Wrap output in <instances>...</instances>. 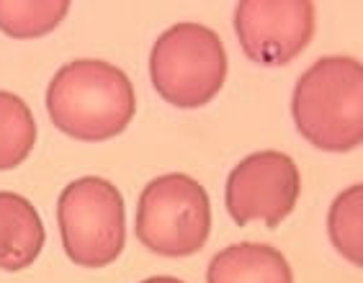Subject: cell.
<instances>
[{
	"mask_svg": "<svg viewBox=\"0 0 363 283\" xmlns=\"http://www.w3.org/2000/svg\"><path fill=\"white\" fill-rule=\"evenodd\" d=\"M70 0H0V31L11 39H39L55 31Z\"/></svg>",
	"mask_w": 363,
	"mask_h": 283,
	"instance_id": "obj_10",
	"label": "cell"
},
{
	"mask_svg": "<svg viewBox=\"0 0 363 283\" xmlns=\"http://www.w3.org/2000/svg\"><path fill=\"white\" fill-rule=\"evenodd\" d=\"M47 232L34 204L13 191H0V268L8 273L34 265Z\"/></svg>",
	"mask_w": 363,
	"mask_h": 283,
	"instance_id": "obj_8",
	"label": "cell"
},
{
	"mask_svg": "<svg viewBox=\"0 0 363 283\" xmlns=\"http://www.w3.org/2000/svg\"><path fill=\"white\" fill-rule=\"evenodd\" d=\"M206 283H294V273L281 250L238 242L211 257Z\"/></svg>",
	"mask_w": 363,
	"mask_h": 283,
	"instance_id": "obj_9",
	"label": "cell"
},
{
	"mask_svg": "<svg viewBox=\"0 0 363 283\" xmlns=\"http://www.w3.org/2000/svg\"><path fill=\"white\" fill-rule=\"evenodd\" d=\"M140 283H183L181 278H173V276H152L147 278V281H140Z\"/></svg>",
	"mask_w": 363,
	"mask_h": 283,
	"instance_id": "obj_13",
	"label": "cell"
},
{
	"mask_svg": "<svg viewBox=\"0 0 363 283\" xmlns=\"http://www.w3.org/2000/svg\"><path fill=\"white\" fill-rule=\"evenodd\" d=\"M134 229L155 255H194L211 235V201L206 188L183 173L150 180L137 201Z\"/></svg>",
	"mask_w": 363,
	"mask_h": 283,
	"instance_id": "obj_4",
	"label": "cell"
},
{
	"mask_svg": "<svg viewBox=\"0 0 363 283\" xmlns=\"http://www.w3.org/2000/svg\"><path fill=\"white\" fill-rule=\"evenodd\" d=\"M296 131L322 152H350L363 142V65L356 57H322L296 80Z\"/></svg>",
	"mask_w": 363,
	"mask_h": 283,
	"instance_id": "obj_2",
	"label": "cell"
},
{
	"mask_svg": "<svg viewBox=\"0 0 363 283\" xmlns=\"http://www.w3.org/2000/svg\"><path fill=\"white\" fill-rule=\"evenodd\" d=\"M235 34L247 60L255 65H289L315 39V3L242 0L235 8Z\"/></svg>",
	"mask_w": 363,
	"mask_h": 283,
	"instance_id": "obj_7",
	"label": "cell"
},
{
	"mask_svg": "<svg viewBox=\"0 0 363 283\" xmlns=\"http://www.w3.org/2000/svg\"><path fill=\"white\" fill-rule=\"evenodd\" d=\"M137 111L134 85L106 60H72L47 88V113L57 129L77 142H106L124 134Z\"/></svg>",
	"mask_w": 363,
	"mask_h": 283,
	"instance_id": "obj_1",
	"label": "cell"
},
{
	"mask_svg": "<svg viewBox=\"0 0 363 283\" xmlns=\"http://www.w3.org/2000/svg\"><path fill=\"white\" fill-rule=\"evenodd\" d=\"M301 194L299 167L286 152L263 150L240 160L227 178L224 206L238 227L263 221L276 229L294 211Z\"/></svg>",
	"mask_w": 363,
	"mask_h": 283,
	"instance_id": "obj_6",
	"label": "cell"
},
{
	"mask_svg": "<svg viewBox=\"0 0 363 283\" xmlns=\"http://www.w3.org/2000/svg\"><path fill=\"white\" fill-rule=\"evenodd\" d=\"M150 80L175 109H201L227 80V52L214 28L175 23L157 36L150 55Z\"/></svg>",
	"mask_w": 363,
	"mask_h": 283,
	"instance_id": "obj_3",
	"label": "cell"
},
{
	"mask_svg": "<svg viewBox=\"0 0 363 283\" xmlns=\"http://www.w3.org/2000/svg\"><path fill=\"white\" fill-rule=\"evenodd\" d=\"M36 145V121L31 109L16 93L0 90V170H13Z\"/></svg>",
	"mask_w": 363,
	"mask_h": 283,
	"instance_id": "obj_11",
	"label": "cell"
},
{
	"mask_svg": "<svg viewBox=\"0 0 363 283\" xmlns=\"http://www.w3.org/2000/svg\"><path fill=\"white\" fill-rule=\"evenodd\" d=\"M62 248L80 268H106L124 253V196L113 183L85 175L65 186L57 201Z\"/></svg>",
	"mask_w": 363,
	"mask_h": 283,
	"instance_id": "obj_5",
	"label": "cell"
},
{
	"mask_svg": "<svg viewBox=\"0 0 363 283\" xmlns=\"http://www.w3.org/2000/svg\"><path fill=\"white\" fill-rule=\"evenodd\" d=\"M328 235L333 248L356 268L363 265V186L345 188L330 206Z\"/></svg>",
	"mask_w": 363,
	"mask_h": 283,
	"instance_id": "obj_12",
	"label": "cell"
}]
</instances>
